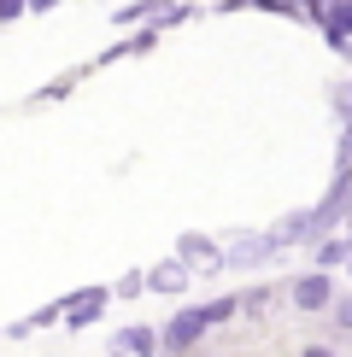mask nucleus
I'll return each instance as SVG.
<instances>
[{
    "label": "nucleus",
    "mask_w": 352,
    "mask_h": 357,
    "mask_svg": "<svg viewBox=\"0 0 352 357\" xmlns=\"http://www.w3.org/2000/svg\"><path fill=\"white\" fill-rule=\"evenodd\" d=\"M229 310H235V299H217V305H200V310H188V317H176L170 334H165V346H188V340H200L212 322H223Z\"/></svg>",
    "instance_id": "f257e3e1"
},
{
    "label": "nucleus",
    "mask_w": 352,
    "mask_h": 357,
    "mask_svg": "<svg viewBox=\"0 0 352 357\" xmlns=\"http://www.w3.org/2000/svg\"><path fill=\"white\" fill-rule=\"evenodd\" d=\"M293 305H300V310H323V305H335L329 275H305V281H293Z\"/></svg>",
    "instance_id": "f03ea898"
},
{
    "label": "nucleus",
    "mask_w": 352,
    "mask_h": 357,
    "mask_svg": "<svg viewBox=\"0 0 352 357\" xmlns=\"http://www.w3.org/2000/svg\"><path fill=\"white\" fill-rule=\"evenodd\" d=\"M100 305H106V293H82V299H71V317L65 322H94Z\"/></svg>",
    "instance_id": "7ed1b4c3"
},
{
    "label": "nucleus",
    "mask_w": 352,
    "mask_h": 357,
    "mask_svg": "<svg viewBox=\"0 0 352 357\" xmlns=\"http://www.w3.org/2000/svg\"><path fill=\"white\" fill-rule=\"evenodd\" d=\"M335 322H341V328H352V299H341V305H335Z\"/></svg>",
    "instance_id": "20e7f679"
},
{
    "label": "nucleus",
    "mask_w": 352,
    "mask_h": 357,
    "mask_svg": "<svg viewBox=\"0 0 352 357\" xmlns=\"http://www.w3.org/2000/svg\"><path fill=\"white\" fill-rule=\"evenodd\" d=\"M300 357H335V351H329V346H305Z\"/></svg>",
    "instance_id": "39448f33"
},
{
    "label": "nucleus",
    "mask_w": 352,
    "mask_h": 357,
    "mask_svg": "<svg viewBox=\"0 0 352 357\" xmlns=\"http://www.w3.org/2000/svg\"><path fill=\"white\" fill-rule=\"evenodd\" d=\"M24 6V0H0V18H12V12H18Z\"/></svg>",
    "instance_id": "423d86ee"
}]
</instances>
